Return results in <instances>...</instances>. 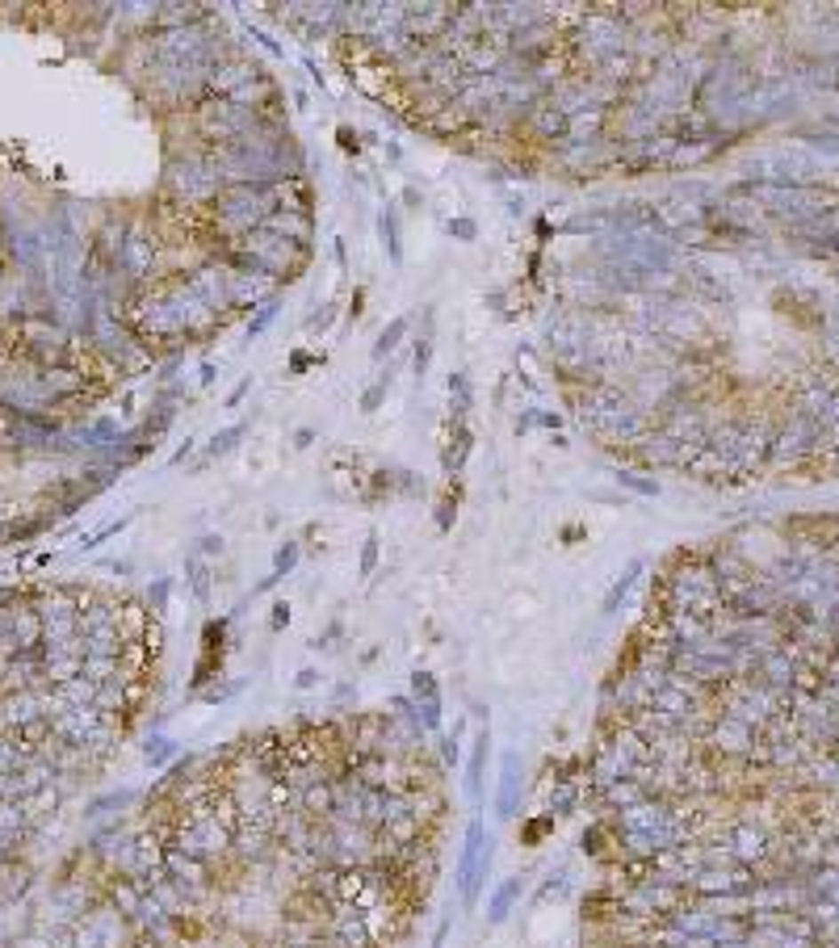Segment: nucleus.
Here are the masks:
<instances>
[{
    "label": "nucleus",
    "instance_id": "nucleus-2",
    "mask_svg": "<svg viewBox=\"0 0 839 948\" xmlns=\"http://www.w3.org/2000/svg\"><path fill=\"white\" fill-rule=\"evenodd\" d=\"M382 394H387V382H374L370 391L361 394V411H374V407L382 403Z\"/></svg>",
    "mask_w": 839,
    "mask_h": 948
},
{
    "label": "nucleus",
    "instance_id": "nucleus-3",
    "mask_svg": "<svg viewBox=\"0 0 839 948\" xmlns=\"http://www.w3.org/2000/svg\"><path fill=\"white\" fill-rule=\"evenodd\" d=\"M382 231H387V248H390V260H399V227H395V219H387V223H382Z\"/></svg>",
    "mask_w": 839,
    "mask_h": 948
},
{
    "label": "nucleus",
    "instance_id": "nucleus-4",
    "mask_svg": "<svg viewBox=\"0 0 839 948\" xmlns=\"http://www.w3.org/2000/svg\"><path fill=\"white\" fill-rule=\"evenodd\" d=\"M450 231H458L462 240H470V235H475V223H450Z\"/></svg>",
    "mask_w": 839,
    "mask_h": 948
},
{
    "label": "nucleus",
    "instance_id": "nucleus-1",
    "mask_svg": "<svg viewBox=\"0 0 839 948\" xmlns=\"http://www.w3.org/2000/svg\"><path fill=\"white\" fill-rule=\"evenodd\" d=\"M404 331H407V319H390V328L382 331V340H378V348H374V357H382V353H390V348L404 340Z\"/></svg>",
    "mask_w": 839,
    "mask_h": 948
}]
</instances>
